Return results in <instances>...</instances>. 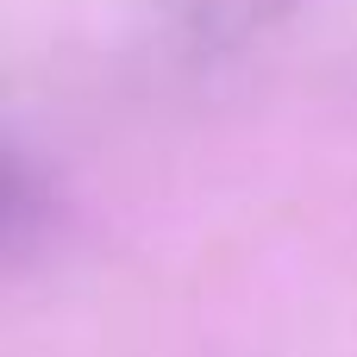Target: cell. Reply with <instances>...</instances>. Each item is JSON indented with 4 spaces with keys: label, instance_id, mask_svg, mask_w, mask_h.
<instances>
[{
    "label": "cell",
    "instance_id": "obj_1",
    "mask_svg": "<svg viewBox=\"0 0 357 357\" xmlns=\"http://www.w3.org/2000/svg\"><path fill=\"white\" fill-rule=\"evenodd\" d=\"M295 0H163L151 44L169 69H220L226 56L264 44Z\"/></svg>",
    "mask_w": 357,
    "mask_h": 357
},
{
    "label": "cell",
    "instance_id": "obj_2",
    "mask_svg": "<svg viewBox=\"0 0 357 357\" xmlns=\"http://www.w3.org/2000/svg\"><path fill=\"white\" fill-rule=\"evenodd\" d=\"M56 226H63L56 182L38 176V157L25 144H13V157H6V257L31 264L38 251L56 245Z\"/></svg>",
    "mask_w": 357,
    "mask_h": 357
}]
</instances>
